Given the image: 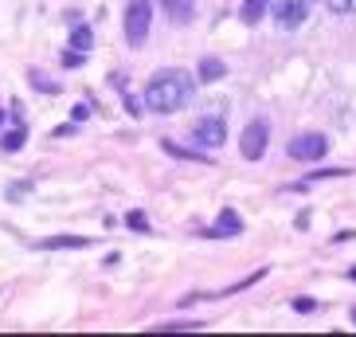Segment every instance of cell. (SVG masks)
<instances>
[{
	"label": "cell",
	"mask_w": 356,
	"mask_h": 337,
	"mask_svg": "<svg viewBox=\"0 0 356 337\" xmlns=\"http://www.w3.org/2000/svg\"><path fill=\"white\" fill-rule=\"evenodd\" d=\"M192 98V75L188 71H161L153 83L145 86V106L149 110H157V114H172L180 106Z\"/></svg>",
	"instance_id": "obj_1"
},
{
	"label": "cell",
	"mask_w": 356,
	"mask_h": 337,
	"mask_svg": "<svg viewBox=\"0 0 356 337\" xmlns=\"http://www.w3.org/2000/svg\"><path fill=\"white\" fill-rule=\"evenodd\" d=\"M149 24H153V4H149V0H129V8H126V40H129V47H141V43H145Z\"/></svg>",
	"instance_id": "obj_2"
},
{
	"label": "cell",
	"mask_w": 356,
	"mask_h": 337,
	"mask_svg": "<svg viewBox=\"0 0 356 337\" xmlns=\"http://www.w3.org/2000/svg\"><path fill=\"white\" fill-rule=\"evenodd\" d=\"M243 157L247 161H259L262 153H266V122L262 118H254V122H247V130H243Z\"/></svg>",
	"instance_id": "obj_3"
},
{
	"label": "cell",
	"mask_w": 356,
	"mask_h": 337,
	"mask_svg": "<svg viewBox=\"0 0 356 337\" xmlns=\"http://www.w3.org/2000/svg\"><path fill=\"white\" fill-rule=\"evenodd\" d=\"M325 149H329V141L321 134H302L290 141V157L293 161H317V157H325Z\"/></svg>",
	"instance_id": "obj_4"
},
{
	"label": "cell",
	"mask_w": 356,
	"mask_h": 337,
	"mask_svg": "<svg viewBox=\"0 0 356 337\" xmlns=\"http://www.w3.org/2000/svg\"><path fill=\"white\" fill-rule=\"evenodd\" d=\"M274 20H278V28H298L305 20V4L302 0H278L274 4Z\"/></svg>",
	"instance_id": "obj_5"
},
{
	"label": "cell",
	"mask_w": 356,
	"mask_h": 337,
	"mask_svg": "<svg viewBox=\"0 0 356 337\" xmlns=\"http://www.w3.org/2000/svg\"><path fill=\"white\" fill-rule=\"evenodd\" d=\"M196 141L200 146H220L223 141V118H204V122H196Z\"/></svg>",
	"instance_id": "obj_6"
},
{
	"label": "cell",
	"mask_w": 356,
	"mask_h": 337,
	"mask_svg": "<svg viewBox=\"0 0 356 337\" xmlns=\"http://www.w3.org/2000/svg\"><path fill=\"white\" fill-rule=\"evenodd\" d=\"M161 8L168 12L172 24H188L192 16H196V4H192V0H161Z\"/></svg>",
	"instance_id": "obj_7"
},
{
	"label": "cell",
	"mask_w": 356,
	"mask_h": 337,
	"mask_svg": "<svg viewBox=\"0 0 356 337\" xmlns=\"http://www.w3.org/2000/svg\"><path fill=\"white\" fill-rule=\"evenodd\" d=\"M239 228H243L239 216H235V212H223L220 220L211 224V232H208V235H239Z\"/></svg>",
	"instance_id": "obj_8"
},
{
	"label": "cell",
	"mask_w": 356,
	"mask_h": 337,
	"mask_svg": "<svg viewBox=\"0 0 356 337\" xmlns=\"http://www.w3.org/2000/svg\"><path fill=\"white\" fill-rule=\"evenodd\" d=\"M266 4H270V0H243V12H239V16H243L247 24H259L262 16H266Z\"/></svg>",
	"instance_id": "obj_9"
},
{
	"label": "cell",
	"mask_w": 356,
	"mask_h": 337,
	"mask_svg": "<svg viewBox=\"0 0 356 337\" xmlns=\"http://www.w3.org/2000/svg\"><path fill=\"white\" fill-rule=\"evenodd\" d=\"M223 75H227V67L220 63V59H204V63H200V79H204V83H216V79H223Z\"/></svg>",
	"instance_id": "obj_10"
},
{
	"label": "cell",
	"mask_w": 356,
	"mask_h": 337,
	"mask_svg": "<svg viewBox=\"0 0 356 337\" xmlns=\"http://www.w3.org/2000/svg\"><path fill=\"white\" fill-rule=\"evenodd\" d=\"M90 43H95L90 28H74V32H71V47H74V52H90Z\"/></svg>",
	"instance_id": "obj_11"
},
{
	"label": "cell",
	"mask_w": 356,
	"mask_h": 337,
	"mask_svg": "<svg viewBox=\"0 0 356 337\" xmlns=\"http://www.w3.org/2000/svg\"><path fill=\"white\" fill-rule=\"evenodd\" d=\"M24 137H28V134H24V126H16V130H8V134L0 137V141H4V149H8V153H16V149L24 146Z\"/></svg>",
	"instance_id": "obj_12"
},
{
	"label": "cell",
	"mask_w": 356,
	"mask_h": 337,
	"mask_svg": "<svg viewBox=\"0 0 356 337\" xmlns=\"http://www.w3.org/2000/svg\"><path fill=\"white\" fill-rule=\"evenodd\" d=\"M329 8L341 12V16H348V12H356V0H329Z\"/></svg>",
	"instance_id": "obj_13"
},
{
	"label": "cell",
	"mask_w": 356,
	"mask_h": 337,
	"mask_svg": "<svg viewBox=\"0 0 356 337\" xmlns=\"http://www.w3.org/2000/svg\"><path fill=\"white\" fill-rule=\"evenodd\" d=\"M47 247H83V240H47Z\"/></svg>",
	"instance_id": "obj_14"
},
{
	"label": "cell",
	"mask_w": 356,
	"mask_h": 337,
	"mask_svg": "<svg viewBox=\"0 0 356 337\" xmlns=\"http://www.w3.org/2000/svg\"><path fill=\"white\" fill-rule=\"evenodd\" d=\"M0 122H4V110H0Z\"/></svg>",
	"instance_id": "obj_15"
}]
</instances>
